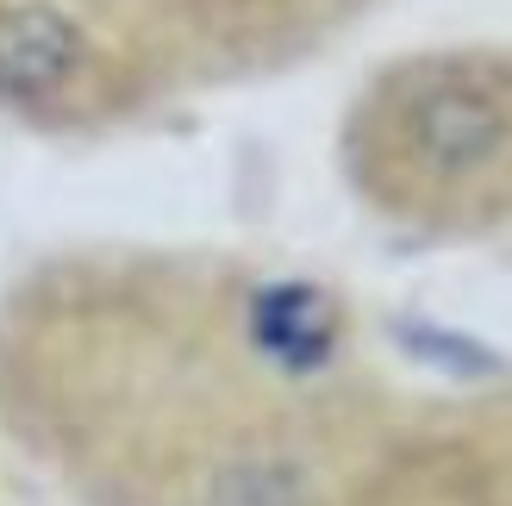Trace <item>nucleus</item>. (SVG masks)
Listing matches in <instances>:
<instances>
[{"label":"nucleus","instance_id":"1","mask_svg":"<svg viewBox=\"0 0 512 506\" xmlns=\"http://www.w3.org/2000/svg\"><path fill=\"white\" fill-rule=\"evenodd\" d=\"M406 132H413V150L431 169L469 175L506 144V113L475 88H431L425 100H413Z\"/></svg>","mask_w":512,"mask_h":506},{"label":"nucleus","instance_id":"2","mask_svg":"<svg viewBox=\"0 0 512 506\" xmlns=\"http://www.w3.org/2000/svg\"><path fill=\"white\" fill-rule=\"evenodd\" d=\"M82 57V32L57 7H0V94L38 100L63 88Z\"/></svg>","mask_w":512,"mask_h":506}]
</instances>
